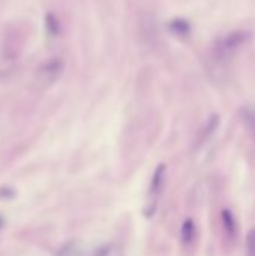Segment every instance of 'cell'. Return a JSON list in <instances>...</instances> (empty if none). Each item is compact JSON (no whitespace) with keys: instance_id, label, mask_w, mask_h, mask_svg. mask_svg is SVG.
Returning a JSON list of instances; mask_svg holds the SVG:
<instances>
[{"instance_id":"cell-2","label":"cell","mask_w":255,"mask_h":256,"mask_svg":"<svg viewBox=\"0 0 255 256\" xmlns=\"http://www.w3.org/2000/svg\"><path fill=\"white\" fill-rule=\"evenodd\" d=\"M62 72H63V63L59 59L48 60L38 69V80L42 84H53L54 81H57Z\"/></svg>"},{"instance_id":"cell-9","label":"cell","mask_w":255,"mask_h":256,"mask_svg":"<svg viewBox=\"0 0 255 256\" xmlns=\"http://www.w3.org/2000/svg\"><path fill=\"white\" fill-rule=\"evenodd\" d=\"M3 225V220H2V217H0V226H2Z\"/></svg>"},{"instance_id":"cell-7","label":"cell","mask_w":255,"mask_h":256,"mask_svg":"<svg viewBox=\"0 0 255 256\" xmlns=\"http://www.w3.org/2000/svg\"><path fill=\"white\" fill-rule=\"evenodd\" d=\"M218 122H219V120H218V117H213V119H212V120H210V122L206 125V128H204L203 133L200 135V138H201V139H200V144H201L203 141H206V139H207V138H209V136L213 133V130L216 129Z\"/></svg>"},{"instance_id":"cell-4","label":"cell","mask_w":255,"mask_h":256,"mask_svg":"<svg viewBox=\"0 0 255 256\" xmlns=\"http://www.w3.org/2000/svg\"><path fill=\"white\" fill-rule=\"evenodd\" d=\"M197 238V225L194 219H186L180 228V244L183 247H191Z\"/></svg>"},{"instance_id":"cell-5","label":"cell","mask_w":255,"mask_h":256,"mask_svg":"<svg viewBox=\"0 0 255 256\" xmlns=\"http://www.w3.org/2000/svg\"><path fill=\"white\" fill-rule=\"evenodd\" d=\"M243 122H245V128L249 132V135L255 139V113L245 110L243 111Z\"/></svg>"},{"instance_id":"cell-6","label":"cell","mask_w":255,"mask_h":256,"mask_svg":"<svg viewBox=\"0 0 255 256\" xmlns=\"http://www.w3.org/2000/svg\"><path fill=\"white\" fill-rule=\"evenodd\" d=\"M245 256H255V229L246 234L245 240Z\"/></svg>"},{"instance_id":"cell-3","label":"cell","mask_w":255,"mask_h":256,"mask_svg":"<svg viewBox=\"0 0 255 256\" xmlns=\"http://www.w3.org/2000/svg\"><path fill=\"white\" fill-rule=\"evenodd\" d=\"M221 226H222V231H224L227 241L231 244L236 243L237 235H239V225H237V220H236V217L230 209H224L221 212Z\"/></svg>"},{"instance_id":"cell-8","label":"cell","mask_w":255,"mask_h":256,"mask_svg":"<svg viewBox=\"0 0 255 256\" xmlns=\"http://www.w3.org/2000/svg\"><path fill=\"white\" fill-rule=\"evenodd\" d=\"M111 250H113V246H111V244L101 246V247L95 252V256H110V255H111Z\"/></svg>"},{"instance_id":"cell-1","label":"cell","mask_w":255,"mask_h":256,"mask_svg":"<svg viewBox=\"0 0 255 256\" xmlns=\"http://www.w3.org/2000/svg\"><path fill=\"white\" fill-rule=\"evenodd\" d=\"M165 177H167V167H165V164H159L152 175L149 193H147V202H146L144 210H143V214L149 219L153 217V214L156 213L158 202H159L161 193H162L164 186H165Z\"/></svg>"}]
</instances>
